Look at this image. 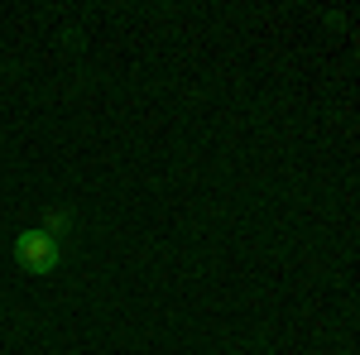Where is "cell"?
<instances>
[{
	"mask_svg": "<svg viewBox=\"0 0 360 355\" xmlns=\"http://www.w3.org/2000/svg\"><path fill=\"white\" fill-rule=\"evenodd\" d=\"M58 259H63V250L49 231H20L15 235V264L29 273H53Z\"/></svg>",
	"mask_w": 360,
	"mask_h": 355,
	"instance_id": "1",
	"label": "cell"
},
{
	"mask_svg": "<svg viewBox=\"0 0 360 355\" xmlns=\"http://www.w3.org/2000/svg\"><path fill=\"white\" fill-rule=\"evenodd\" d=\"M68 226H72V217H68V212H49V221H44V231H49L53 240H58V231H68Z\"/></svg>",
	"mask_w": 360,
	"mask_h": 355,
	"instance_id": "2",
	"label": "cell"
}]
</instances>
